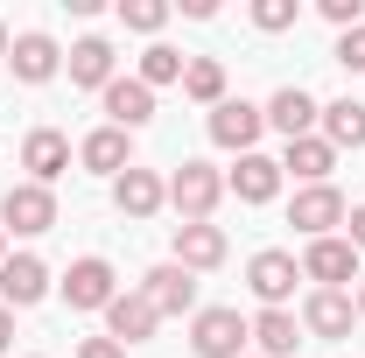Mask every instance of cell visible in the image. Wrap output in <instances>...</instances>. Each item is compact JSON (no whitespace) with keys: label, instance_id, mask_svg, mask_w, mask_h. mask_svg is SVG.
<instances>
[{"label":"cell","instance_id":"obj_1","mask_svg":"<svg viewBox=\"0 0 365 358\" xmlns=\"http://www.w3.org/2000/svg\"><path fill=\"white\" fill-rule=\"evenodd\" d=\"M218 197H225V169H211V162H182L169 176V204H176L182 225H211Z\"/></svg>","mask_w":365,"mask_h":358},{"label":"cell","instance_id":"obj_2","mask_svg":"<svg viewBox=\"0 0 365 358\" xmlns=\"http://www.w3.org/2000/svg\"><path fill=\"white\" fill-rule=\"evenodd\" d=\"M253 344V323L239 310H197L190 316V352L197 358H246Z\"/></svg>","mask_w":365,"mask_h":358},{"label":"cell","instance_id":"obj_3","mask_svg":"<svg viewBox=\"0 0 365 358\" xmlns=\"http://www.w3.org/2000/svg\"><path fill=\"white\" fill-rule=\"evenodd\" d=\"M56 225V190H43V183H14L7 197H0V232L14 239H36V232H49Z\"/></svg>","mask_w":365,"mask_h":358},{"label":"cell","instance_id":"obj_4","mask_svg":"<svg viewBox=\"0 0 365 358\" xmlns=\"http://www.w3.org/2000/svg\"><path fill=\"white\" fill-rule=\"evenodd\" d=\"M344 190L337 183H309V190H295V204H288V225L302 232V239H330L337 225H344Z\"/></svg>","mask_w":365,"mask_h":358},{"label":"cell","instance_id":"obj_5","mask_svg":"<svg viewBox=\"0 0 365 358\" xmlns=\"http://www.w3.org/2000/svg\"><path fill=\"white\" fill-rule=\"evenodd\" d=\"M351 323H359V302H351L344 288H309V295H302V330H309L317 344H344Z\"/></svg>","mask_w":365,"mask_h":358},{"label":"cell","instance_id":"obj_6","mask_svg":"<svg viewBox=\"0 0 365 358\" xmlns=\"http://www.w3.org/2000/svg\"><path fill=\"white\" fill-rule=\"evenodd\" d=\"M295 281H302V260H295V253H281V246H267V253H253V260H246V288H253L267 310H288Z\"/></svg>","mask_w":365,"mask_h":358},{"label":"cell","instance_id":"obj_7","mask_svg":"<svg viewBox=\"0 0 365 358\" xmlns=\"http://www.w3.org/2000/svg\"><path fill=\"white\" fill-rule=\"evenodd\" d=\"M56 288H63V302H71V310H106V302L120 295V274H113V260L85 253V260H71V274H63Z\"/></svg>","mask_w":365,"mask_h":358},{"label":"cell","instance_id":"obj_8","mask_svg":"<svg viewBox=\"0 0 365 358\" xmlns=\"http://www.w3.org/2000/svg\"><path fill=\"white\" fill-rule=\"evenodd\" d=\"M302 281H317V288H344V281H359V246L351 239H309V253H302Z\"/></svg>","mask_w":365,"mask_h":358},{"label":"cell","instance_id":"obj_9","mask_svg":"<svg viewBox=\"0 0 365 358\" xmlns=\"http://www.w3.org/2000/svg\"><path fill=\"white\" fill-rule=\"evenodd\" d=\"M49 288H56V281H49V267L36 253H7V260H0V302H7V310H36Z\"/></svg>","mask_w":365,"mask_h":358},{"label":"cell","instance_id":"obj_10","mask_svg":"<svg viewBox=\"0 0 365 358\" xmlns=\"http://www.w3.org/2000/svg\"><path fill=\"white\" fill-rule=\"evenodd\" d=\"M260 127H267V113H260V106H246V98H232V91H225V106H211V140L232 148V155H253Z\"/></svg>","mask_w":365,"mask_h":358},{"label":"cell","instance_id":"obj_11","mask_svg":"<svg viewBox=\"0 0 365 358\" xmlns=\"http://www.w3.org/2000/svg\"><path fill=\"white\" fill-rule=\"evenodd\" d=\"M140 295L155 302V316H190V310H197V274L176 267V260H162V267H148Z\"/></svg>","mask_w":365,"mask_h":358},{"label":"cell","instance_id":"obj_12","mask_svg":"<svg viewBox=\"0 0 365 358\" xmlns=\"http://www.w3.org/2000/svg\"><path fill=\"white\" fill-rule=\"evenodd\" d=\"M7 71H14L21 85H49V78L63 71V49H56V36H43V29L14 36V49H7Z\"/></svg>","mask_w":365,"mask_h":358},{"label":"cell","instance_id":"obj_13","mask_svg":"<svg viewBox=\"0 0 365 358\" xmlns=\"http://www.w3.org/2000/svg\"><path fill=\"white\" fill-rule=\"evenodd\" d=\"M155 330H162V316H155V302H148L140 288L106 302V337H113V344H148Z\"/></svg>","mask_w":365,"mask_h":358},{"label":"cell","instance_id":"obj_14","mask_svg":"<svg viewBox=\"0 0 365 358\" xmlns=\"http://www.w3.org/2000/svg\"><path fill=\"white\" fill-rule=\"evenodd\" d=\"M260 113H267V127H274L281 140H302V134H309V127L323 120V106H317V98H309L302 85H281L267 106H260Z\"/></svg>","mask_w":365,"mask_h":358},{"label":"cell","instance_id":"obj_15","mask_svg":"<svg viewBox=\"0 0 365 358\" xmlns=\"http://www.w3.org/2000/svg\"><path fill=\"white\" fill-rule=\"evenodd\" d=\"M225 225H176V267L190 274H211V267H225Z\"/></svg>","mask_w":365,"mask_h":358},{"label":"cell","instance_id":"obj_16","mask_svg":"<svg viewBox=\"0 0 365 358\" xmlns=\"http://www.w3.org/2000/svg\"><path fill=\"white\" fill-rule=\"evenodd\" d=\"M78 162H85L91 176H127V169H134V148H127V134L106 120V127H91V134L78 140Z\"/></svg>","mask_w":365,"mask_h":358},{"label":"cell","instance_id":"obj_17","mask_svg":"<svg viewBox=\"0 0 365 358\" xmlns=\"http://www.w3.org/2000/svg\"><path fill=\"white\" fill-rule=\"evenodd\" d=\"M113 204H120V211H127V218H155V211H162V204H169V183L155 176V169H127V176H113Z\"/></svg>","mask_w":365,"mask_h":358},{"label":"cell","instance_id":"obj_18","mask_svg":"<svg viewBox=\"0 0 365 358\" xmlns=\"http://www.w3.org/2000/svg\"><path fill=\"white\" fill-rule=\"evenodd\" d=\"M225 190L239 204H274L281 197V162L274 155H239V169L225 176Z\"/></svg>","mask_w":365,"mask_h":358},{"label":"cell","instance_id":"obj_19","mask_svg":"<svg viewBox=\"0 0 365 358\" xmlns=\"http://www.w3.org/2000/svg\"><path fill=\"white\" fill-rule=\"evenodd\" d=\"M21 169H29V183H56L63 169H71V140L56 134V127H36V134L21 140Z\"/></svg>","mask_w":365,"mask_h":358},{"label":"cell","instance_id":"obj_20","mask_svg":"<svg viewBox=\"0 0 365 358\" xmlns=\"http://www.w3.org/2000/svg\"><path fill=\"white\" fill-rule=\"evenodd\" d=\"M98 98H106V113H113V127H120V134H134V127L155 120V91L140 85V78H113Z\"/></svg>","mask_w":365,"mask_h":358},{"label":"cell","instance_id":"obj_21","mask_svg":"<svg viewBox=\"0 0 365 358\" xmlns=\"http://www.w3.org/2000/svg\"><path fill=\"white\" fill-rule=\"evenodd\" d=\"M330 169H337V148H330L323 134L288 140V155H281V176H295L302 190H309V183H330Z\"/></svg>","mask_w":365,"mask_h":358},{"label":"cell","instance_id":"obj_22","mask_svg":"<svg viewBox=\"0 0 365 358\" xmlns=\"http://www.w3.org/2000/svg\"><path fill=\"white\" fill-rule=\"evenodd\" d=\"M63 71H71V85L106 91V85H113V43H106V36H85V43H71Z\"/></svg>","mask_w":365,"mask_h":358},{"label":"cell","instance_id":"obj_23","mask_svg":"<svg viewBox=\"0 0 365 358\" xmlns=\"http://www.w3.org/2000/svg\"><path fill=\"white\" fill-rule=\"evenodd\" d=\"M253 344H260V358H295V344H302V316H295V310H260V316H253Z\"/></svg>","mask_w":365,"mask_h":358},{"label":"cell","instance_id":"obj_24","mask_svg":"<svg viewBox=\"0 0 365 358\" xmlns=\"http://www.w3.org/2000/svg\"><path fill=\"white\" fill-rule=\"evenodd\" d=\"M323 140L344 155V148H365V106L359 98H330L323 106Z\"/></svg>","mask_w":365,"mask_h":358},{"label":"cell","instance_id":"obj_25","mask_svg":"<svg viewBox=\"0 0 365 358\" xmlns=\"http://www.w3.org/2000/svg\"><path fill=\"white\" fill-rule=\"evenodd\" d=\"M182 71H190V56H182V49H169V43H148L140 49V85L148 91H162V85H182Z\"/></svg>","mask_w":365,"mask_h":358},{"label":"cell","instance_id":"obj_26","mask_svg":"<svg viewBox=\"0 0 365 358\" xmlns=\"http://www.w3.org/2000/svg\"><path fill=\"white\" fill-rule=\"evenodd\" d=\"M182 98H197V106H225V63H218V56H190V71H182Z\"/></svg>","mask_w":365,"mask_h":358},{"label":"cell","instance_id":"obj_27","mask_svg":"<svg viewBox=\"0 0 365 358\" xmlns=\"http://www.w3.org/2000/svg\"><path fill=\"white\" fill-rule=\"evenodd\" d=\"M302 21V0H253V29L260 36H281V29H295Z\"/></svg>","mask_w":365,"mask_h":358},{"label":"cell","instance_id":"obj_28","mask_svg":"<svg viewBox=\"0 0 365 358\" xmlns=\"http://www.w3.org/2000/svg\"><path fill=\"white\" fill-rule=\"evenodd\" d=\"M120 21H127V29H140V36H162L169 0H120Z\"/></svg>","mask_w":365,"mask_h":358},{"label":"cell","instance_id":"obj_29","mask_svg":"<svg viewBox=\"0 0 365 358\" xmlns=\"http://www.w3.org/2000/svg\"><path fill=\"white\" fill-rule=\"evenodd\" d=\"M323 21H337V29H365V0H317Z\"/></svg>","mask_w":365,"mask_h":358},{"label":"cell","instance_id":"obj_30","mask_svg":"<svg viewBox=\"0 0 365 358\" xmlns=\"http://www.w3.org/2000/svg\"><path fill=\"white\" fill-rule=\"evenodd\" d=\"M337 63L344 71H365V29H344L337 36Z\"/></svg>","mask_w":365,"mask_h":358},{"label":"cell","instance_id":"obj_31","mask_svg":"<svg viewBox=\"0 0 365 358\" xmlns=\"http://www.w3.org/2000/svg\"><path fill=\"white\" fill-rule=\"evenodd\" d=\"M78 358H127V344H113V337H85Z\"/></svg>","mask_w":365,"mask_h":358},{"label":"cell","instance_id":"obj_32","mask_svg":"<svg viewBox=\"0 0 365 358\" xmlns=\"http://www.w3.org/2000/svg\"><path fill=\"white\" fill-rule=\"evenodd\" d=\"M344 239L365 253V204H351V211H344Z\"/></svg>","mask_w":365,"mask_h":358},{"label":"cell","instance_id":"obj_33","mask_svg":"<svg viewBox=\"0 0 365 358\" xmlns=\"http://www.w3.org/2000/svg\"><path fill=\"white\" fill-rule=\"evenodd\" d=\"M7 344H14V310L0 302V358H7Z\"/></svg>","mask_w":365,"mask_h":358},{"label":"cell","instance_id":"obj_34","mask_svg":"<svg viewBox=\"0 0 365 358\" xmlns=\"http://www.w3.org/2000/svg\"><path fill=\"white\" fill-rule=\"evenodd\" d=\"M7 49H14V36H7V21H0V63H7Z\"/></svg>","mask_w":365,"mask_h":358},{"label":"cell","instance_id":"obj_35","mask_svg":"<svg viewBox=\"0 0 365 358\" xmlns=\"http://www.w3.org/2000/svg\"><path fill=\"white\" fill-rule=\"evenodd\" d=\"M359 316H365V281H359Z\"/></svg>","mask_w":365,"mask_h":358},{"label":"cell","instance_id":"obj_36","mask_svg":"<svg viewBox=\"0 0 365 358\" xmlns=\"http://www.w3.org/2000/svg\"><path fill=\"white\" fill-rule=\"evenodd\" d=\"M0 260H7V232H0Z\"/></svg>","mask_w":365,"mask_h":358}]
</instances>
